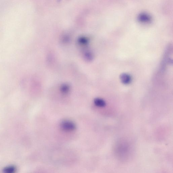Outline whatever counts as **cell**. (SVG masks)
<instances>
[{
	"label": "cell",
	"mask_w": 173,
	"mask_h": 173,
	"mask_svg": "<svg viewBox=\"0 0 173 173\" xmlns=\"http://www.w3.org/2000/svg\"><path fill=\"white\" fill-rule=\"evenodd\" d=\"M61 128L66 131H72L76 128L75 123L71 121L64 120L61 123Z\"/></svg>",
	"instance_id": "6da1fadb"
},
{
	"label": "cell",
	"mask_w": 173,
	"mask_h": 173,
	"mask_svg": "<svg viewBox=\"0 0 173 173\" xmlns=\"http://www.w3.org/2000/svg\"><path fill=\"white\" fill-rule=\"evenodd\" d=\"M138 21L143 23H149L151 22L152 18L149 14L145 13L140 14L138 16Z\"/></svg>",
	"instance_id": "7a4b0ae2"
},
{
	"label": "cell",
	"mask_w": 173,
	"mask_h": 173,
	"mask_svg": "<svg viewBox=\"0 0 173 173\" xmlns=\"http://www.w3.org/2000/svg\"><path fill=\"white\" fill-rule=\"evenodd\" d=\"M120 79L122 83L125 85L130 84L132 81L131 76L127 73H122L120 76Z\"/></svg>",
	"instance_id": "3957f363"
},
{
	"label": "cell",
	"mask_w": 173,
	"mask_h": 173,
	"mask_svg": "<svg viewBox=\"0 0 173 173\" xmlns=\"http://www.w3.org/2000/svg\"><path fill=\"white\" fill-rule=\"evenodd\" d=\"M94 103L95 105L100 107H103L105 106L106 103L105 101L100 98H96L94 101Z\"/></svg>",
	"instance_id": "277c9868"
},
{
	"label": "cell",
	"mask_w": 173,
	"mask_h": 173,
	"mask_svg": "<svg viewBox=\"0 0 173 173\" xmlns=\"http://www.w3.org/2000/svg\"><path fill=\"white\" fill-rule=\"evenodd\" d=\"M69 86L67 84H63L61 87V90L64 93H67L69 90Z\"/></svg>",
	"instance_id": "5b68a950"
},
{
	"label": "cell",
	"mask_w": 173,
	"mask_h": 173,
	"mask_svg": "<svg viewBox=\"0 0 173 173\" xmlns=\"http://www.w3.org/2000/svg\"><path fill=\"white\" fill-rule=\"evenodd\" d=\"M78 42L81 44L86 45L88 42V40L87 38L84 37H81L78 39Z\"/></svg>",
	"instance_id": "8992f818"
},
{
	"label": "cell",
	"mask_w": 173,
	"mask_h": 173,
	"mask_svg": "<svg viewBox=\"0 0 173 173\" xmlns=\"http://www.w3.org/2000/svg\"><path fill=\"white\" fill-rule=\"evenodd\" d=\"M85 58L88 61H91L93 59L92 53L90 52H86L85 53Z\"/></svg>",
	"instance_id": "52a82bcc"
},
{
	"label": "cell",
	"mask_w": 173,
	"mask_h": 173,
	"mask_svg": "<svg viewBox=\"0 0 173 173\" xmlns=\"http://www.w3.org/2000/svg\"><path fill=\"white\" fill-rule=\"evenodd\" d=\"M14 169L13 168H7V170H6V171H7V172H11L12 171H14Z\"/></svg>",
	"instance_id": "ba28073f"
}]
</instances>
